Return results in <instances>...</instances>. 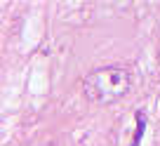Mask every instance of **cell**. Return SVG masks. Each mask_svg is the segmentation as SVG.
I'll return each instance as SVG.
<instances>
[{"mask_svg": "<svg viewBox=\"0 0 160 146\" xmlns=\"http://www.w3.org/2000/svg\"><path fill=\"white\" fill-rule=\"evenodd\" d=\"M132 78L125 68L118 66H106L85 78V92L92 101L99 104H108V101H118L130 92Z\"/></svg>", "mask_w": 160, "mask_h": 146, "instance_id": "cell-1", "label": "cell"}]
</instances>
